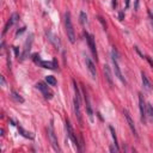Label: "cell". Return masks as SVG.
<instances>
[{"label": "cell", "mask_w": 153, "mask_h": 153, "mask_svg": "<svg viewBox=\"0 0 153 153\" xmlns=\"http://www.w3.org/2000/svg\"><path fill=\"white\" fill-rule=\"evenodd\" d=\"M150 17H151V23H152V27H153V16L150 13Z\"/></svg>", "instance_id": "f1b7e54d"}, {"label": "cell", "mask_w": 153, "mask_h": 153, "mask_svg": "<svg viewBox=\"0 0 153 153\" xmlns=\"http://www.w3.org/2000/svg\"><path fill=\"white\" fill-rule=\"evenodd\" d=\"M85 103H86V111H87V116L90 118L91 122H93V111H92V108L90 105V101H88V97L87 95L85 93Z\"/></svg>", "instance_id": "9a60e30c"}, {"label": "cell", "mask_w": 153, "mask_h": 153, "mask_svg": "<svg viewBox=\"0 0 153 153\" xmlns=\"http://www.w3.org/2000/svg\"><path fill=\"white\" fill-rule=\"evenodd\" d=\"M0 80H1V86L3 87H5L6 86V82H5V78L1 75V77H0Z\"/></svg>", "instance_id": "cb8c5ba5"}, {"label": "cell", "mask_w": 153, "mask_h": 153, "mask_svg": "<svg viewBox=\"0 0 153 153\" xmlns=\"http://www.w3.org/2000/svg\"><path fill=\"white\" fill-rule=\"evenodd\" d=\"M118 17H120V19H121V20H122V19H123V12H120Z\"/></svg>", "instance_id": "83f0119b"}, {"label": "cell", "mask_w": 153, "mask_h": 153, "mask_svg": "<svg viewBox=\"0 0 153 153\" xmlns=\"http://www.w3.org/2000/svg\"><path fill=\"white\" fill-rule=\"evenodd\" d=\"M104 75H105L107 80H108V83L112 86V77H111V71H110V67L108 65L104 66Z\"/></svg>", "instance_id": "e0dca14e"}, {"label": "cell", "mask_w": 153, "mask_h": 153, "mask_svg": "<svg viewBox=\"0 0 153 153\" xmlns=\"http://www.w3.org/2000/svg\"><path fill=\"white\" fill-rule=\"evenodd\" d=\"M80 23H82L83 25H85L87 23V16L85 12H80Z\"/></svg>", "instance_id": "7402d4cb"}, {"label": "cell", "mask_w": 153, "mask_h": 153, "mask_svg": "<svg viewBox=\"0 0 153 153\" xmlns=\"http://www.w3.org/2000/svg\"><path fill=\"white\" fill-rule=\"evenodd\" d=\"M116 6H117V1H116V0H112V7L115 9Z\"/></svg>", "instance_id": "4316f807"}, {"label": "cell", "mask_w": 153, "mask_h": 153, "mask_svg": "<svg viewBox=\"0 0 153 153\" xmlns=\"http://www.w3.org/2000/svg\"><path fill=\"white\" fill-rule=\"evenodd\" d=\"M18 132H19V134H22L24 138H27V139H30V140H33L34 138H35V135L33 134V133H30V132H28V131H25L23 127H20V126H18Z\"/></svg>", "instance_id": "2e32d148"}, {"label": "cell", "mask_w": 153, "mask_h": 153, "mask_svg": "<svg viewBox=\"0 0 153 153\" xmlns=\"http://www.w3.org/2000/svg\"><path fill=\"white\" fill-rule=\"evenodd\" d=\"M85 36H86V39H87V43H88V47H90V50L92 53V55L96 58L97 60V49H96V43H95V36L93 35H88L85 33Z\"/></svg>", "instance_id": "277c9868"}, {"label": "cell", "mask_w": 153, "mask_h": 153, "mask_svg": "<svg viewBox=\"0 0 153 153\" xmlns=\"http://www.w3.org/2000/svg\"><path fill=\"white\" fill-rule=\"evenodd\" d=\"M126 4H127V7L129 6V0H126Z\"/></svg>", "instance_id": "f546056e"}, {"label": "cell", "mask_w": 153, "mask_h": 153, "mask_svg": "<svg viewBox=\"0 0 153 153\" xmlns=\"http://www.w3.org/2000/svg\"><path fill=\"white\" fill-rule=\"evenodd\" d=\"M98 19H99V22H101V23L103 24V28L105 29V28H107V24H105V22H104V19H103L102 17H98Z\"/></svg>", "instance_id": "d4e9b609"}, {"label": "cell", "mask_w": 153, "mask_h": 153, "mask_svg": "<svg viewBox=\"0 0 153 153\" xmlns=\"http://www.w3.org/2000/svg\"><path fill=\"white\" fill-rule=\"evenodd\" d=\"M48 138H49L50 140V143L53 148L56 151V152H60V146H59V142H58V138H56L55 135V131H54V127H53V122L49 124V127H48Z\"/></svg>", "instance_id": "3957f363"}, {"label": "cell", "mask_w": 153, "mask_h": 153, "mask_svg": "<svg viewBox=\"0 0 153 153\" xmlns=\"http://www.w3.org/2000/svg\"><path fill=\"white\" fill-rule=\"evenodd\" d=\"M66 129H67V134H68V136H69V139H71L72 141H73L74 146L77 147V150H80V148H79L78 138H77V135L74 134L73 129H72V127H71V124H69V122H68V121H66Z\"/></svg>", "instance_id": "5b68a950"}, {"label": "cell", "mask_w": 153, "mask_h": 153, "mask_svg": "<svg viewBox=\"0 0 153 153\" xmlns=\"http://www.w3.org/2000/svg\"><path fill=\"white\" fill-rule=\"evenodd\" d=\"M46 82H47L48 85H50V86H55L56 85V79L53 75H47L46 77Z\"/></svg>", "instance_id": "ffe728a7"}, {"label": "cell", "mask_w": 153, "mask_h": 153, "mask_svg": "<svg viewBox=\"0 0 153 153\" xmlns=\"http://www.w3.org/2000/svg\"><path fill=\"white\" fill-rule=\"evenodd\" d=\"M109 129L111 132V135H112V140H114V145H115V147L118 148V143H117V138H116V133H115V129H114V127H109Z\"/></svg>", "instance_id": "44dd1931"}, {"label": "cell", "mask_w": 153, "mask_h": 153, "mask_svg": "<svg viewBox=\"0 0 153 153\" xmlns=\"http://www.w3.org/2000/svg\"><path fill=\"white\" fill-rule=\"evenodd\" d=\"M112 63H114V72H115V75L122 82L124 85L127 84V82H126V79H124V77H123V74H122V72H121V69H120V66H118V61L117 60H115V59H112Z\"/></svg>", "instance_id": "30bf717a"}, {"label": "cell", "mask_w": 153, "mask_h": 153, "mask_svg": "<svg viewBox=\"0 0 153 153\" xmlns=\"http://www.w3.org/2000/svg\"><path fill=\"white\" fill-rule=\"evenodd\" d=\"M39 65H41L43 68H48V69H55L58 67V63H56L55 60L54 61H41Z\"/></svg>", "instance_id": "5bb4252c"}, {"label": "cell", "mask_w": 153, "mask_h": 153, "mask_svg": "<svg viewBox=\"0 0 153 153\" xmlns=\"http://www.w3.org/2000/svg\"><path fill=\"white\" fill-rule=\"evenodd\" d=\"M85 63H86V67L88 69V72H90V74L92 77V79L96 80V78H97V71H96V66H95V63L91 61L90 58H86L85 59Z\"/></svg>", "instance_id": "ba28073f"}, {"label": "cell", "mask_w": 153, "mask_h": 153, "mask_svg": "<svg viewBox=\"0 0 153 153\" xmlns=\"http://www.w3.org/2000/svg\"><path fill=\"white\" fill-rule=\"evenodd\" d=\"M139 107H140V115H141V121L145 123L146 122V105H145L143 96L139 93Z\"/></svg>", "instance_id": "52a82bcc"}, {"label": "cell", "mask_w": 153, "mask_h": 153, "mask_svg": "<svg viewBox=\"0 0 153 153\" xmlns=\"http://www.w3.org/2000/svg\"><path fill=\"white\" fill-rule=\"evenodd\" d=\"M31 43H33V35H30V37L28 38V41L25 43V47H24V53L22 54V60H24L28 56L30 49H31Z\"/></svg>", "instance_id": "7c38bea8"}, {"label": "cell", "mask_w": 153, "mask_h": 153, "mask_svg": "<svg viewBox=\"0 0 153 153\" xmlns=\"http://www.w3.org/2000/svg\"><path fill=\"white\" fill-rule=\"evenodd\" d=\"M34 60H35V62H41V61H39V55L38 54L34 55Z\"/></svg>", "instance_id": "484cf974"}, {"label": "cell", "mask_w": 153, "mask_h": 153, "mask_svg": "<svg viewBox=\"0 0 153 153\" xmlns=\"http://www.w3.org/2000/svg\"><path fill=\"white\" fill-rule=\"evenodd\" d=\"M141 80H142V85H143V87H145V90H146V91H151V90H152V84H151V82H150L148 77L143 72H141Z\"/></svg>", "instance_id": "4fadbf2b"}, {"label": "cell", "mask_w": 153, "mask_h": 153, "mask_svg": "<svg viewBox=\"0 0 153 153\" xmlns=\"http://www.w3.org/2000/svg\"><path fill=\"white\" fill-rule=\"evenodd\" d=\"M65 25H66L67 38L69 39L71 43H74L75 42V33H74V29H73V24H72L69 12H66V14H65Z\"/></svg>", "instance_id": "7a4b0ae2"}, {"label": "cell", "mask_w": 153, "mask_h": 153, "mask_svg": "<svg viewBox=\"0 0 153 153\" xmlns=\"http://www.w3.org/2000/svg\"><path fill=\"white\" fill-rule=\"evenodd\" d=\"M73 86H74V92H75V97H74V101H73V104H74V112H75V116L79 121V123L83 126V118H82V111H80V92L78 90V86H77V83L75 80H73Z\"/></svg>", "instance_id": "6da1fadb"}, {"label": "cell", "mask_w": 153, "mask_h": 153, "mask_svg": "<svg viewBox=\"0 0 153 153\" xmlns=\"http://www.w3.org/2000/svg\"><path fill=\"white\" fill-rule=\"evenodd\" d=\"M123 115H124V117H126V120H127V123H128V126H129L132 133L134 134L135 138H138V133H136V128H135V124H134V121H133V120H132V117H131L129 111H128V110H123Z\"/></svg>", "instance_id": "8992f818"}, {"label": "cell", "mask_w": 153, "mask_h": 153, "mask_svg": "<svg viewBox=\"0 0 153 153\" xmlns=\"http://www.w3.org/2000/svg\"><path fill=\"white\" fill-rule=\"evenodd\" d=\"M19 19V16L17 14V13H13L12 16H11V18H10V20L9 22H7V24H6V27H5V29H4V31H3V35H5L6 33H7V30H9L12 25H13V24L16 23V22H17Z\"/></svg>", "instance_id": "8fae6325"}, {"label": "cell", "mask_w": 153, "mask_h": 153, "mask_svg": "<svg viewBox=\"0 0 153 153\" xmlns=\"http://www.w3.org/2000/svg\"><path fill=\"white\" fill-rule=\"evenodd\" d=\"M36 87H37L38 90L43 93L44 98H47V99H50V98L53 97V93L49 91V88H48V86H46L43 83H37V84H36Z\"/></svg>", "instance_id": "9c48e42d"}, {"label": "cell", "mask_w": 153, "mask_h": 153, "mask_svg": "<svg viewBox=\"0 0 153 153\" xmlns=\"http://www.w3.org/2000/svg\"><path fill=\"white\" fill-rule=\"evenodd\" d=\"M11 95H12L11 97H12L16 102H17V103H24V98L22 97V96H19L17 92H16V91H12V92H11Z\"/></svg>", "instance_id": "d6986e66"}, {"label": "cell", "mask_w": 153, "mask_h": 153, "mask_svg": "<svg viewBox=\"0 0 153 153\" xmlns=\"http://www.w3.org/2000/svg\"><path fill=\"white\" fill-rule=\"evenodd\" d=\"M147 111H148V115L153 120V105H152V104H148V105H147Z\"/></svg>", "instance_id": "603a6c76"}, {"label": "cell", "mask_w": 153, "mask_h": 153, "mask_svg": "<svg viewBox=\"0 0 153 153\" xmlns=\"http://www.w3.org/2000/svg\"><path fill=\"white\" fill-rule=\"evenodd\" d=\"M47 36H48V38H49V41H52L54 43V46L56 48H60V41L58 39V37L54 36L52 33H47Z\"/></svg>", "instance_id": "ac0fdd59"}]
</instances>
